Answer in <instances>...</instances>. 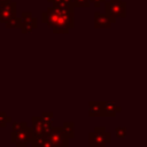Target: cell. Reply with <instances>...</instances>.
<instances>
[{"instance_id":"1","label":"cell","mask_w":147,"mask_h":147,"mask_svg":"<svg viewBox=\"0 0 147 147\" xmlns=\"http://www.w3.org/2000/svg\"><path fill=\"white\" fill-rule=\"evenodd\" d=\"M105 14L115 23L117 18H125L126 17V2L123 0H109L105 1Z\"/></svg>"},{"instance_id":"2","label":"cell","mask_w":147,"mask_h":147,"mask_svg":"<svg viewBox=\"0 0 147 147\" xmlns=\"http://www.w3.org/2000/svg\"><path fill=\"white\" fill-rule=\"evenodd\" d=\"M111 140L110 133L105 126H96L88 136L90 147H106Z\"/></svg>"},{"instance_id":"3","label":"cell","mask_w":147,"mask_h":147,"mask_svg":"<svg viewBox=\"0 0 147 147\" xmlns=\"http://www.w3.org/2000/svg\"><path fill=\"white\" fill-rule=\"evenodd\" d=\"M32 138L33 132L31 126H26L25 129L18 131H11L10 134V141L15 144L16 147H28V144H30Z\"/></svg>"},{"instance_id":"4","label":"cell","mask_w":147,"mask_h":147,"mask_svg":"<svg viewBox=\"0 0 147 147\" xmlns=\"http://www.w3.org/2000/svg\"><path fill=\"white\" fill-rule=\"evenodd\" d=\"M53 147H69V139L62 130V126H52L47 133Z\"/></svg>"},{"instance_id":"5","label":"cell","mask_w":147,"mask_h":147,"mask_svg":"<svg viewBox=\"0 0 147 147\" xmlns=\"http://www.w3.org/2000/svg\"><path fill=\"white\" fill-rule=\"evenodd\" d=\"M21 18V31L22 33H29L37 29L38 26V21L37 18L30 13V11H23L20 16Z\"/></svg>"},{"instance_id":"6","label":"cell","mask_w":147,"mask_h":147,"mask_svg":"<svg viewBox=\"0 0 147 147\" xmlns=\"http://www.w3.org/2000/svg\"><path fill=\"white\" fill-rule=\"evenodd\" d=\"M17 10V3L15 1H9L6 3H0V22L6 23L16 15Z\"/></svg>"},{"instance_id":"7","label":"cell","mask_w":147,"mask_h":147,"mask_svg":"<svg viewBox=\"0 0 147 147\" xmlns=\"http://www.w3.org/2000/svg\"><path fill=\"white\" fill-rule=\"evenodd\" d=\"M31 121H32L31 129H32V132H33V137L40 136V134H44V133H48V131L53 126L52 124H48V123L44 122L40 116H38V117L33 116L31 118Z\"/></svg>"},{"instance_id":"8","label":"cell","mask_w":147,"mask_h":147,"mask_svg":"<svg viewBox=\"0 0 147 147\" xmlns=\"http://www.w3.org/2000/svg\"><path fill=\"white\" fill-rule=\"evenodd\" d=\"M121 110L122 108L117 106L115 101H101V116L114 117Z\"/></svg>"},{"instance_id":"9","label":"cell","mask_w":147,"mask_h":147,"mask_svg":"<svg viewBox=\"0 0 147 147\" xmlns=\"http://www.w3.org/2000/svg\"><path fill=\"white\" fill-rule=\"evenodd\" d=\"M111 21L108 18L106 14H101L100 11L94 13V28L95 29H109L111 26Z\"/></svg>"},{"instance_id":"10","label":"cell","mask_w":147,"mask_h":147,"mask_svg":"<svg viewBox=\"0 0 147 147\" xmlns=\"http://www.w3.org/2000/svg\"><path fill=\"white\" fill-rule=\"evenodd\" d=\"M30 144H31V147H53L51 141H49V138H48L47 133L33 137L31 139Z\"/></svg>"},{"instance_id":"11","label":"cell","mask_w":147,"mask_h":147,"mask_svg":"<svg viewBox=\"0 0 147 147\" xmlns=\"http://www.w3.org/2000/svg\"><path fill=\"white\" fill-rule=\"evenodd\" d=\"M88 116L90 117H100L101 116V102L100 101H90L88 102Z\"/></svg>"},{"instance_id":"12","label":"cell","mask_w":147,"mask_h":147,"mask_svg":"<svg viewBox=\"0 0 147 147\" xmlns=\"http://www.w3.org/2000/svg\"><path fill=\"white\" fill-rule=\"evenodd\" d=\"M62 130L68 137V139H72L75 137V123L74 122H64L62 125Z\"/></svg>"},{"instance_id":"13","label":"cell","mask_w":147,"mask_h":147,"mask_svg":"<svg viewBox=\"0 0 147 147\" xmlns=\"http://www.w3.org/2000/svg\"><path fill=\"white\" fill-rule=\"evenodd\" d=\"M47 1L49 3H52V6H57V7H62V8L75 9L71 0H47Z\"/></svg>"},{"instance_id":"14","label":"cell","mask_w":147,"mask_h":147,"mask_svg":"<svg viewBox=\"0 0 147 147\" xmlns=\"http://www.w3.org/2000/svg\"><path fill=\"white\" fill-rule=\"evenodd\" d=\"M5 24L7 29H21V18L18 16H15L8 22H6Z\"/></svg>"},{"instance_id":"15","label":"cell","mask_w":147,"mask_h":147,"mask_svg":"<svg viewBox=\"0 0 147 147\" xmlns=\"http://www.w3.org/2000/svg\"><path fill=\"white\" fill-rule=\"evenodd\" d=\"M11 122V117L5 111H0V127H6L8 123Z\"/></svg>"},{"instance_id":"16","label":"cell","mask_w":147,"mask_h":147,"mask_svg":"<svg viewBox=\"0 0 147 147\" xmlns=\"http://www.w3.org/2000/svg\"><path fill=\"white\" fill-rule=\"evenodd\" d=\"M71 1L74 7H77V8H88L91 6L90 0H71Z\"/></svg>"},{"instance_id":"17","label":"cell","mask_w":147,"mask_h":147,"mask_svg":"<svg viewBox=\"0 0 147 147\" xmlns=\"http://www.w3.org/2000/svg\"><path fill=\"white\" fill-rule=\"evenodd\" d=\"M40 117H41V119H42L44 122H46V123H48V124H53L54 115H53L52 111H44Z\"/></svg>"},{"instance_id":"18","label":"cell","mask_w":147,"mask_h":147,"mask_svg":"<svg viewBox=\"0 0 147 147\" xmlns=\"http://www.w3.org/2000/svg\"><path fill=\"white\" fill-rule=\"evenodd\" d=\"M126 133H127V131H126V127H124V126H117L115 129V134L117 138L123 139L126 137Z\"/></svg>"},{"instance_id":"19","label":"cell","mask_w":147,"mask_h":147,"mask_svg":"<svg viewBox=\"0 0 147 147\" xmlns=\"http://www.w3.org/2000/svg\"><path fill=\"white\" fill-rule=\"evenodd\" d=\"M28 126L26 122H13V127L11 131H18V130H23Z\"/></svg>"},{"instance_id":"20","label":"cell","mask_w":147,"mask_h":147,"mask_svg":"<svg viewBox=\"0 0 147 147\" xmlns=\"http://www.w3.org/2000/svg\"><path fill=\"white\" fill-rule=\"evenodd\" d=\"M105 1H106V0H90V3H93L94 7L99 8V7L101 6V3H103Z\"/></svg>"},{"instance_id":"21","label":"cell","mask_w":147,"mask_h":147,"mask_svg":"<svg viewBox=\"0 0 147 147\" xmlns=\"http://www.w3.org/2000/svg\"><path fill=\"white\" fill-rule=\"evenodd\" d=\"M11 0H0V3H6V2H9Z\"/></svg>"}]
</instances>
